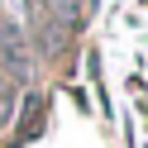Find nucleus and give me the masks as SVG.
<instances>
[{
	"instance_id": "1",
	"label": "nucleus",
	"mask_w": 148,
	"mask_h": 148,
	"mask_svg": "<svg viewBox=\"0 0 148 148\" xmlns=\"http://www.w3.org/2000/svg\"><path fill=\"white\" fill-rule=\"evenodd\" d=\"M0 62H5L10 77H24L29 72V43H24V29L10 14H0Z\"/></svg>"
},
{
	"instance_id": "2",
	"label": "nucleus",
	"mask_w": 148,
	"mask_h": 148,
	"mask_svg": "<svg viewBox=\"0 0 148 148\" xmlns=\"http://www.w3.org/2000/svg\"><path fill=\"white\" fill-rule=\"evenodd\" d=\"M10 110H14V91H10V81L0 77V124L10 119Z\"/></svg>"
},
{
	"instance_id": "3",
	"label": "nucleus",
	"mask_w": 148,
	"mask_h": 148,
	"mask_svg": "<svg viewBox=\"0 0 148 148\" xmlns=\"http://www.w3.org/2000/svg\"><path fill=\"white\" fill-rule=\"evenodd\" d=\"M19 5H34V0H19Z\"/></svg>"
}]
</instances>
